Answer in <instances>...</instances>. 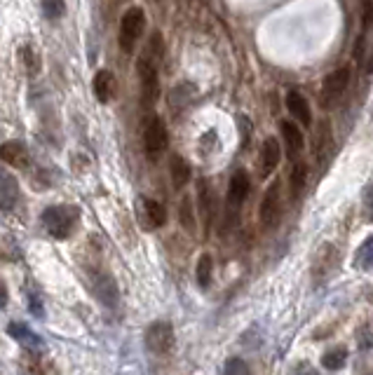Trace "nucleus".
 Instances as JSON below:
<instances>
[{"label":"nucleus","mask_w":373,"mask_h":375,"mask_svg":"<svg viewBox=\"0 0 373 375\" xmlns=\"http://www.w3.org/2000/svg\"><path fill=\"white\" fill-rule=\"evenodd\" d=\"M165 56V40L162 33L155 31L151 33L146 43V49L141 52L137 73H139V85H141V103L144 108H153L160 99V63Z\"/></svg>","instance_id":"nucleus-1"},{"label":"nucleus","mask_w":373,"mask_h":375,"mask_svg":"<svg viewBox=\"0 0 373 375\" xmlns=\"http://www.w3.org/2000/svg\"><path fill=\"white\" fill-rule=\"evenodd\" d=\"M40 218H43V228L47 230L50 237L68 239L80 223V211L78 206H70V204H54L47 206Z\"/></svg>","instance_id":"nucleus-2"},{"label":"nucleus","mask_w":373,"mask_h":375,"mask_svg":"<svg viewBox=\"0 0 373 375\" xmlns=\"http://www.w3.org/2000/svg\"><path fill=\"white\" fill-rule=\"evenodd\" d=\"M144 29H146V12L141 8H130L122 15V22H120V49L125 54H132L137 49V45L144 36Z\"/></svg>","instance_id":"nucleus-3"},{"label":"nucleus","mask_w":373,"mask_h":375,"mask_svg":"<svg viewBox=\"0 0 373 375\" xmlns=\"http://www.w3.org/2000/svg\"><path fill=\"white\" fill-rule=\"evenodd\" d=\"M89 286H92V293L96 296V300L101 305H106L108 309H115L120 305V289L111 273H106V270H92L89 273Z\"/></svg>","instance_id":"nucleus-4"},{"label":"nucleus","mask_w":373,"mask_h":375,"mask_svg":"<svg viewBox=\"0 0 373 375\" xmlns=\"http://www.w3.org/2000/svg\"><path fill=\"white\" fill-rule=\"evenodd\" d=\"M169 146V134H167V125L162 122V118L158 115H151L146 122V129H144V148H146V155L148 160H155L167 151Z\"/></svg>","instance_id":"nucleus-5"},{"label":"nucleus","mask_w":373,"mask_h":375,"mask_svg":"<svg viewBox=\"0 0 373 375\" xmlns=\"http://www.w3.org/2000/svg\"><path fill=\"white\" fill-rule=\"evenodd\" d=\"M144 342L151 354L165 357V354H169L174 350V342H176V338H174V326L169 321H155V324L146 328Z\"/></svg>","instance_id":"nucleus-6"},{"label":"nucleus","mask_w":373,"mask_h":375,"mask_svg":"<svg viewBox=\"0 0 373 375\" xmlns=\"http://www.w3.org/2000/svg\"><path fill=\"white\" fill-rule=\"evenodd\" d=\"M347 85H350V68L343 66L338 70H331V73L324 77V82H321V106L331 108L333 103L345 94Z\"/></svg>","instance_id":"nucleus-7"},{"label":"nucleus","mask_w":373,"mask_h":375,"mask_svg":"<svg viewBox=\"0 0 373 375\" xmlns=\"http://www.w3.org/2000/svg\"><path fill=\"white\" fill-rule=\"evenodd\" d=\"M137 216L144 230H158L167 223V209L158 199H151V197H139Z\"/></svg>","instance_id":"nucleus-8"},{"label":"nucleus","mask_w":373,"mask_h":375,"mask_svg":"<svg viewBox=\"0 0 373 375\" xmlns=\"http://www.w3.org/2000/svg\"><path fill=\"white\" fill-rule=\"evenodd\" d=\"M280 211H282V197H280V183L268 185L266 195L261 199V206H259V218H261V225L263 228H275L280 221Z\"/></svg>","instance_id":"nucleus-9"},{"label":"nucleus","mask_w":373,"mask_h":375,"mask_svg":"<svg viewBox=\"0 0 373 375\" xmlns=\"http://www.w3.org/2000/svg\"><path fill=\"white\" fill-rule=\"evenodd\" d=\"M0 160L5 164H10L12 169H26L31 162V153L26 144H22V141H5L0 146Z\"/></svg>","instance_id":"nucleus-10"},{"label":"nucleus","mask_w":373,"mask_h":375,"mask_svg":"<svg viewBox=\"0 0 373 375\" xmlns=\"http://www.w3.org/2000/svg\"><path fill=\"white\" fill-rule=\"evenodd\" d=\"M249 188H252L249 174L244 169H237L233 176H230V183H228V204H230V209H240L242 202L249 195Z\"/></svg>","instance_id":"nucleus-11"},{"label":"nucleus","mask_w":373,"mask_h":375,"mask_svg":"<svg viewBox=\"0 0 373 375\" xmlns=\"http://www.w3.org/2000/svg\"><path fill=\"white\" fill-rule=\"evenodd\" d=\"M8 335L12 340H17L22 347H26V352H40L43 350V338L31 331L26 324H22V321H10Z\"/></svg>","instance_id":"nucleus-12"},{"label":"nucleus","mask_w":373,"mask_h":375,"mask_svg":"<svg viewBox=\"0 0 373 375\" xmlns=\"http://www.w3.org/2000/svg\"><path fill=\"white\" fill-rule=\"evenodd\" d=\"M197 209H200V218L204 223V235H209L211 223H214V192L204 178L197 183Z\"/></svg>","instance_id":"nucleus-13"},{"label":"nucleus","mask_w":373,"mask_h":375,"mask_svg":"<svg viewBox=\"0 0 373 375\" xmlns=\"http://www.w3.org/2000/svg\"><path fill=\"white\" fill-rule=\"evenodd\" d=\"M287 108L291 113V118H296L303 127H312V111H310V103L298 89H289L287 92Z\"/></svg>","instance_id":"nucleus-14"},{"label":"nucleus","mask_w":373,"mask_h":375,"mask_svg":"<svg viewBox=\"0 0 373 375\" xmlns=\"http://www.w3.org/2000/svg\"><path fill=\"white\" fill-rule=\"evenodd\" d=\"M22 368L26 375H59V368H56L52 361L45 359L40 352H26L22 357Z\"/></svg>","instance_id":"nucleus-15"},{"label":"nucleus","mask_w":373,"mask_h":375,"mask_svg":"<svg viewBox=\"0 0 373 375\" xmlns=\"http://www.w3.org/2000/svg\"><path fill=\"white\" fill-rule=\"evenodd\" d=\"M280 158H282V148L277 144V139H266L263 141V148H261V176L263 178H268L270 174H273L275 169H277V164H280Z\"/></svg>","instance_id":"nucleus-16"},{"label":"nucleus","mask_w":373,"mask_h":375,"mask_svg":"<svg viewBox=\"0 0 373 375\" xmlns=\"http://www.w3.org/2000/svg\"><path fill=\"white\" fill-rule=\"evenodd\" d=\"M19 202V183L12 174L0 169V209L12 211Z\"/></svg>","instance_id":"nucleus-17"},{"label":"nucleus","mask_w":373,"mask_h":375,"mask_svg":"<svg viewBox=\"0 0 373 375\" xmlns=\"http://www.w3.org/2000/svg\"><path fill=\"white\" fill-rule=\"evenodd\" d=\"M280 129H282V139H284L289 158L291 160L298 158V153L303 151V146H305V139H303V134H300V127L284 120V122H280Z\"/></svg>","instance_id":"nucleus-18"},{"label":"nucleus","mask_w":373,"mask_h":375,"mask_svg":"<svg viewBox=\"0 0 373 375\" xmlns=\"http://www.w3.org/2000/svg\"><path fill=\"white\" fill-rule=\"evenodd\" d=\"M92 89H94V96L99 103L111 101L113 94H115V77H113L111 70H99V73L94 75Z\"/></svg>","instance_id":"nucleus-19"},{"label":"nucleus","mask_w":373,"mask_h":375,"mask_svg":"<svg viewBox=\"0 0 373 375\" xmlns=\"http://www.w3.org/2000/svg\"><path fill=\"white\" fill-rule=\"evenodd\" d=\"M373 24V0H362V33H359V40L355 45V59H362L364 54V40H366V33H369Z\"/></svg>","instance_id":"nucleus-20"},{"label":"nucleus","mask_w":373,"mask_h":375,"mask_svg":"<svg viewBox=\"0 0 373 375\" xmlns=\"http://www.w3.org/2000/svg\"><path fill=\"white\" fill-rule=\"evenodd\" d=\"M169 174H172L174 188H183V185L190 181V164L185 162L181 155H172V160H169Z\"/></svg>","instance_id":"nucleus-21"},{"label":"nucleus","mask_w":373,"mask_h":375,"mask_svg":"<svg viewBox=\"0 0 373 375\" xmlns=\"http://www.w3.org/2000/svg\"><path fill=\"white\" fill-rule=\"evenodd\" d=\"M211 273H214V261H211L209 254H202L195 265V280L202 289H207L211 284Z\"/></svg>","instance_id":"nucleus-22"},{"label":"nucleus","mask_w":373,"mask_h":375,"mask_svg":"<svg viewBox=\"0 0 373 375\" xmlns=\"http://www.w3.org/2000/svg\"><path fill=\"white\" fill-rule=\"evenodd\" d=\"M347 364V350L345 347H333L321 357V366L326 368V371H340Z\"/></svg>","instance_id":"nucleus-23"},{"label":"nucleus","mask_w":373,"mask_h":375,"mask_svg":"<svg viewBox=\"0 0 373 375\" xmlns=\"http://www.w3.org/2000/svg\"><path fill=\"white\" fill-rule=\"evenodd\" d=\"M305 181H307V164L305 162H296L294 169H291V178H289V185H291V197L296 199L303 192L305 188Z\"/></svg>","instance_id":"nucleus-24"},{"label":"nucleus","mask_w":373,"mask_h":375,"mask_svg":"<svg viewBox=\"0 0 373 375\" xmlns=\"http://www.w3.org/2000/svg\"><path fill=\"white\" fill-rule=\"evenodd\" d=\"M355 268L357 270H369L373 268V235L366 237L362 242V247L357 249L355 254Z\"/></svg>","instance_id":"nucleus-25"},{"label":"nucleus","mask_w":373,"mask_h":375,"mask_svg":"<svg viewBox=\"0 0 373 375\" xmlns=\"http://www.w3.org/2000/svg\"><path fill=\"white\" fill-rule=\"evenodd\" d=\"M178 221H181V225L190 232V235H192V232H195V228H197V218H195V211H192L190 197H183V199H181V206H178Z\"/></svg>","instance_id":"nucleus-26"},{"label":"nucleus","mask_w":373,"mask_h":375,"mask_svg":"<svg viewBox=\"0 0 373 375\" xmlns=\"http://www.w3.org/2000/svg\"><path fill=\"white\" fill-rule=\"evenodd\" d=\"M22 63H24V68H26L29 75H36L38 70H40V59H38L36 49L31 47V45H24L22 47Z\"/></svg>","instance_id":"nucleus-27"},{"label":"nucleus","mask_w":373,"mask_h":375,"mask_svg":"<svg viewBox=\"0 0 373 375\" xmlns=\"http://www.w3.org/2000/svg\"><path fill=\"white\" fill-rule=\"evenodd\" d=\"M40 5L47 19H61L63 12H66V3L63 0H40Z\"/></svg>","instance_id":"nucleus-28"},{"label":"nucleus","mask_w":373,"mask_h":375,"mask_svg":"<svg viewBox=\"0 0 373 375\" xmlns=\"http://www.w3.org/2000/svg\"><path fill=\"white\" fill-rule=\"evenodd\" d=\"M223 375H252V371H249V366L244 359L233 357L226 361V366H223Z\"/></svg>","instance_id":"nucleus-29"},{"label":"nucleus","mask_w":373,"mask_h":375,"mask_svg":"<svg viewBox=\"0 0 373 375\" xmlns=\"http://www.w3.org/2000/svg\"><path fill=\"white\" fill-rule=\"evenodd\" d=\"M26 303H29V309L33 312V316H38V319H43L45 314V307H43V298L38 291H29L26 293Z\"/></svg>","instance_id":"nucleus-30"},{"label":"nucleus","mask_w":373,"mask_h":375,"mask_svg":"<svg viewBox=\"0 0 373 375\" xmlns=\"http://www.w3.org/2000/svg\"><path fill=\"white\" fill-rule=\"evenodd\" d=\"M294 375H317V368H312L310 364H307V361H303V364L296 366Z\"/></svg>","instance_id":"nucleus-31"},{"label":"nucleus","mask_w":373,"mask_h":375,"mask_svg":"<svg viewBox=\"0 0 373 375\" xmlns=\"http://www.w3.org/2000/svg\"><path fill=\"white\" fill-rule=\"evenodd\" d=\"M364 204H366V209L373 213V185L366 188V192H364Z\"/></svg>","instance_id":"nucleus-32"},{"label":"nucleus","mask_w":373,"mask_h":375,"mask_svg":"<svg viewBox=\"0 0 373 375\" xmlns=\"http://www.w3.org/2000/svg\"><path fill=\"white\" fill-rule=\"evenodd\" d=\"M5 305H8V286L0 282V307H5Z\"/></svg>","instance_id":"nucleus-33"},{"label":"nucleus","mask_w":373,"mask_h":375,"mask_svg":"<svg viewBox=\"0 0 373 375\" xmlns=\"http://www.w3.org/2000/svg\"><path fill=\"white\" fill-rule=\"evenodd\" d=\"M366 70H369V73L373 75V54H371V59H369V66H366Z\"/></svg>","instance_id":"nucleus-34"},{"label":"nucleus","mask_w":373,"mask_h":375,"mask_svg":"<svg viewBox=\"0 0 373 375\" xmlns=\"http://www.w3.org/2000/svg\"><path fill=\"white\" fill-rule=\"evenodd\" d=\"M0 375H3V368H0Z\"/></svg>","instance_id":"nucleus-35"},{"label":"nucleus","mask_w":373,"mask_h":375,"mask_svg":"<svg viewBox=\"0 0 373 375\" xmlns=\"http://www.w3.org/2000/svg\"><path fill=\"white\" fill-rule=\"evenodd\" d=\"M118 3H122V0H118Z\"/></svg>","instance_id":"nucleus-36"},{"label":"nucleus","mask_w":373,"mask_h":375,"mask_svg":"<svg viewBox=\"0 0 373 375\" xmlns=\"http://www.w3.org/2000/svg\"><path fill=\"white\" fill-rule=\"evenodd\" d=\"M371 375H373V373H371Z\"/></svg>","instance_id":"nucleus-37"}]
</instances>
